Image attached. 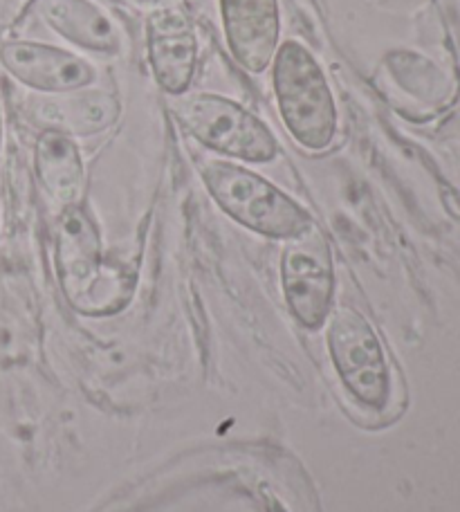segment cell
<instances>
[{
    "mask_svg": "<svg viewBox=\"0 0 460 512\" xmlns=\"http://www.w3.org/2000/svg\"><path fill=\"white\" fill-rule=\"evenodd\" d=\"M54 268L68 304L81 315H115L128 306L135 292V272L104 254L99 227L84 205L59 214Z\"/></svg>",
    "mask_w": 460,
    "mask_h": 512,
    "instance_id": "cell-1",
    "label": "cell"
},
{
    "mask_svg": "<svg viewBox=\"0 0 460 512\" xmlns=\"http://www.w3.org/2000/svg\"><path fill=\"white\" fill-rule=\"evenodd\" d=\"M272 84L281 120L303 149L324 151L335 140L337 106L319 61L297 41L279 45Z\"/></svg>",
    "mask_w": 460,
    "mask_h": 512,
    "instance_id": "cell-2",
    "label": "cell"
},
{
    "mask_svg": "<svg viewBox=\"0 0 460 512\" xmlns=\"http://www.w3.org/2000/svg\"><path fill=\"white\" fill-rule=\"evenodd\" d=\"M202 182L229 218L261 236L288 241L315 225L306 209L281 189L234 162L205 164Z\"/></svg>",
    "mask_w": 460,
    "mask_h": 512,
    "instance_id": "cell-3",
    "label": "cell"
},
{
    "mask_svg": "<svg viewBox=\"0 0 460 512\" xmlns=\"http://www.w3.org/2000/svg\"><path fill=\"white\" fill-rule=\"evenodd\" d=\"M171 115L182 131L211 151L245 162H272L279 142L245 106L214 93H187L171 99Z\"/></svg>",
    "mask_w": 460,
    "mask_h": 512,
    "instance_id": "cell-4",
    "label": "cell"
},
{
    "mask_svg": "<svg viewBox=\"0 0 460 512\" xmlns=\"http://www.w3.org/2000/svg\"><path fill=\"white\" fill-rule=\"evenodd\" d=\"M281 283L290 313L306 328L326 322L335 297L333 254L317 225L285 241Z\"/></svg>",
    "mask_w": 460,
    "mask_h": 512,
    "instance_id": "cell-5",
    "label": "cell"
},
{
    "mask_svg": "<svg viewBox=\"0 0 460 512\" xmlns=\"http://www.w3.org/2000/svg\"><path fill=\"white\" fill-rule=\"evenodd\" d=\"M328 349L346 389L366 407H384L389 371L382 344L366 317L351 306L335 308L328 324Z\"/></svg>",
    "mask_w": 460,
    "mask_h": 512,
    "instance_id": "cell-6",
    "label": "cell"
},
{
    "mask_svg": "<svg viewBox=\"0 0 460 512\" xmlns=\"http://www.w3.org/2000/svg\"><path fill=\"white\" fill-rule=\"evenodd\" d=\"M146 50L153 77L164 93H187L198 66V39L189 16L178 7H160L146 18Z\"/></svg>",
    "mask_w": 460,
    "mask_h": 512,
    "instance_id": "cell-7",
    "label": "cell"
},
{
    "mask_svg": "<svg viewBox=\"0 0 460 512\" xmlns=\"http://www.w3.org/2000/svg\"><path fill=\"white\" fill-rule=\"evenodd\" d=\"M0 63L14 79L39 93L61 95L95 84V68L77 54L36 41L0 45Z\"/></svg>",
    "mask_w": 460,
    "mask_h": 512,
    "instance_id": "cell-8",
    "label": "cell"
},
{
    "mask_svg": "<svg viewBox=\"0 0 460 512\" xmlns=\"http://www.w3.org/2000/svg\"><path fill=\"white\" fill-rule=\"evenodd\" d=\"M229 52L252 75L270 66L281 39L279 0H220Z\"/></svg>",
    "mask_w": 460,
    "mask_h": 512,
    "instance_id": "cell-9",
    "label": "cell"
},
{
    "mask_svg": "<svg viewBox=\"0 0 460 512\" xmlns=\"http://www.w3.org/2000/svg\"><path fill=\"white\" fill-rule=\"evenodd\" d=\"M34 158L43 194L59 214L84 205L86 167L72 135L45 128L36 140Z\"/></svg>",
    "mask_w": 460,
    "mask_h": 512,
    "instance_id": "cell-10",
    "label": "cell"
},
{
    "mask_svg": "<svg viewBox=\"0 0 460 512\" xmlns=\"http://www.w3.org/2000/svg\"><path fill=\"white\" fill-rule=\"evenodd\" d=\"M41 14L54 32L79 48L99 54L122 48L117 27L92 0H43Z\"/></svg>",
    "mask_w": 460,
    "mask_h": 512,
    "instance_id": "cell-11",
    "label": "cell"
},
{
    "mask_svg": "<svg viewBox=\"0 0 460 512\" xmlns=\"http://www.w3.org/2000/svg\"><path fill=\"white\" fill-rule=\"evenodd\" d=\"M41 120L54 131L68 135H97L117 122L122 106L113 93L106 90H72V93L50 95L39 104Z\"/></svg>",
    "mask_w": 460,
    "mask_h": 512,
    "instance_id": "cell-12",
    "label": "cell"
},
{
    "mask_svg": "<svg viewBox=\"0 0 460 512\" xmlns=\"http://www.w3.org/2000/svg\"><path fill=\"white\" fill-rule=\"evenodd\" d=\"M0 146H3V117H0Z\"/></svg>",
    "mask_w": 460,
    "mask_h": 512,
    "instance_id": "cell-13",
    "label": "cell"
},
{
    "mask_svg": "<svg viewBox=\"0 0 460 512\" xmlns=\"http://www.w3.org/2000/svg\"><path fill=\"white\" fill-rule=\"evenodd\" d=\"M140 3H158V0H140Z\"/></svg>",
    "mask_w": 460,
    "mask_h": 512,
    "instance_id": "cell-14",
    "label": "cell"
}]
</instances>
